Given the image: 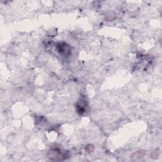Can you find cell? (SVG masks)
Wrapping results in <instances>:
<instances>
[{"label": "cell", "instance_id": "cell-1", "mask_svg": "<svg viewBox=\"0 0 162 162\" xmlns=\"http://www.w3.org/2000/svg\"><path fill=\"white\" fill-rule=\"evenodd\" d=\"M49 158H51V160H61L65 158L64 155L61 154V152H60L58 150L56 149H53L50 151Z\"/></svg>", "mask_w": 162, "mask_h": 162}, {"label": "cell", "instance_id": "cell-2", "mask_svg": "<svg viewBox=\"0 0 162 162\" xmlns=\"http://www.w3.org/2000/svg\"><path fill=\"white\" fill-rule=\"evenodd\" d=\"M58 48H59L58 51L60 52L61 54L66 55V53L69 51V48H68L67 45H62V44H60V46H58Z\"/></svg>", "mask_w": 162, "mask_h": 162}]
</instances>
